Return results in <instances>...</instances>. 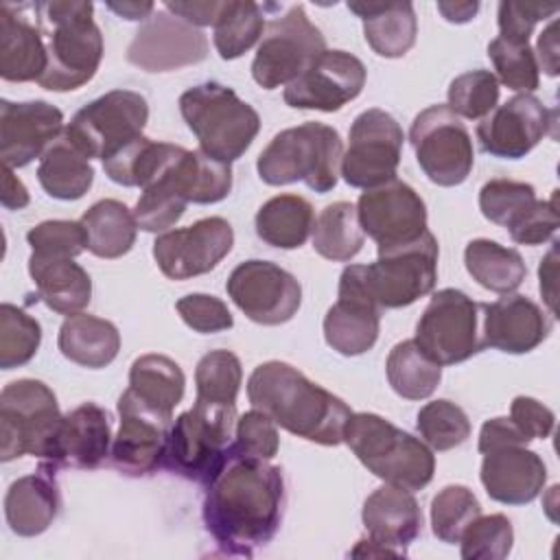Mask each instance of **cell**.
<instances>
[{
    "mask_svg": "<svg viewBox=\"0 0 560 560\" xmlns=\"http://www.w3.org/2000/svg\"><path fill=\"white\" fill-rule=\"evenodd\" d=\"M284 479L267 459L230 457L206 486L203 525L228 556L249 558L280 529Z\"/></svg>",
    "mask_w": 560,
    "mask_h": 560,
    "instance_id": "obj_1",
    "label": "cell"
},
{
    "mask_svg": "<svg viewBox=\"0 0 560 560\" xmlns=\"http://www.w3.org/2000/svg\"><path fill=\"white\" fill-rule=\"evenodd\" d=\"M247 398L278 427L315 444L337 446L352 416L350 407L332 392L308 381L284 361H267L247 378Z\"/></svg>",
    "mask_w": 560,
    "mask_h": 560,
    "instance_id": "obj_2",
    "label": "cell"
},
{
    "mask_svg": "<svg viewBox=\"0 0 560 560\" xmlns=\"http://www.w3.org/2000/svg\"><path fill=\"white\" fill-rule=\"evenodd\" d=\"M92 2H37L35 15L48 50V68L37 81L44 90L68 92L85 85L103 59V35Z\"/></svg>",
    "mask_w": 560,
    "mask_h": 560,
    "instance_id": "obj_3",
    "label": "cell"
},
{
    "mask_svg": "<svg viewBox=\"0 0 560 560\" xmlns=\"http://www.w3.org/2000/svg\"><path fill=\"white\" fill-rule=\"evenodd\" d=\"M343 442L385 483L413 492L433 479L435 457L431 448L378 413H352L343 429Z\"/></svg>",
    "mask_w": 560,
    "mask_h": 560,
    "instance_id": "obj_4",
    "label": "cell"
},
{
    "mask_svg": "<svg viewBox=\"0 0 560 560\" xmlns=\"http://www.w3.org/2000/svg\"><path fill=\"white\" fill-rule=\"evenodd\" d=\"M343 144L339 131L324 122L284 129L260 151L256 171L269 186L304 182L315 192H328L341 175Z\"/></svg>",
    "mask_w": 560,
    "mask_h": 560,
    "instance_id": "obj_5",
    "label": "cell"
},
{
    "mask_svg": "<svg viewBox=\"0 0 560 560\" xmlns=\"http://www.w3.org/2000/svg\"><path fill=\"white\" fill-rule=\"evenodd\" d=\"M236 405H217L195 398L168 431L162 466L175 475L208 486L230 462Z\"/></svg>",
    "mask_w": 560,
    "mask_h": 560,
    "instance_id": "obj_6",
    "label": "cell"
},
{
    "mask_svg": "<svg viewBox=\"0 0 560 560\" xmlns=\"http://www.w3.org/2000/svg\"><path fill=\"white\" fill-rule=\"evenodd\" d=\"M179 112L199 149L214 160H238L260 131L258 112L217 81L199 83L179 96Z\"/></svg>",
    "mask_w": 560,
    "mask_h": 560,
    "instance_id": "obj_7",
    "label": "cell"
},
{
    "mask_svg": "<svg viewBox=\"0 0 560 560\" xmlns=\"http://www.w3.org/2000/svg\"><path fill=\"white\" fill-rule=\"evenodd\" d=\"M63 416L52 389L35 378H18L0 394V459L22 455L50 462Z\"/></svg>",
    "mask_w": 560,
    "mask_h": 560,
    "instance_id": "obj_8",
    "label": "cell"
},
{
    "mask_svg": "<svg viewBox=\"0 0 560 560\" xmlns=\"http://www.w3.org/2000/svg\"><path fill=\"white\" fill-rule=\"evenodd\" d=\"M438 280V241L424 230L416 241L378 247V258L363 265V282L378 308H402L433 291Z\"/></svg>",
    "mask_w": 560,
    "mask_h": 560,
    "instance_id": "obj_9",
    "label": "cell"
},
{
    "mask_svg": "<svg viewBox=\"0 0 560 560\" xmlns=\"http://www.w3.org/2000/svg\"><path fill=\"white\" fill-rule=\"evenodd\" d=\"M149 120L147 98L133 90H112L81 107L63 133L88 158L101 162L142 136Z\"/></svg>",
    "mask_w": 560,
    "mask_h": 560,
    "instance_id": "obj_10",
    "label": "cell"
},
{
    "mask_svg": "<svg viewBox=\"0 0 560 560\" xmlns=\"http://www.w3.org/2000/svg\"><path fill=\"white\" fill-rule=\"evenodd\" d=\"M324 50L322 31L308 20L302 4H293L282 18L267 24L252 61V77L262 90L289 85Z\"/></svg>",
    "mask_w": 560,
    "mask_h": 560,
    "instance_id": "obj_11",
    "label": "cell"
},
{
    "mask_svg": "<svg viewBox=\"0 0 560 560\" xmlns=\"http://www.w3.org/2000/svg\"><path fill=\"white\" fill-rule=\"evenodd\" d=\"M479 304L459 289L433 293L416 324V343L440 365H455L481 352Z\"/></svg>",
    "mask_w": 560,
    "mask_h": 560,
    "instance_id": "obj_12",
    "label": "cell"
},
{
    "mask_svg": "<svg viewBox=\"0 0 560 560\" xmlns=\"http://www.w3.org/2000/svg\"><path fill=\"white\" fill-rule=\"evenodd\" d=\"M409 142L420 168L438 186H457L472 171L475 151L470 133L448 105L422 109L411 122Z\"/></svg>",
    "mask_w": 560,
    "mask_h": 560,
    "instance_id": "obj_13",
    "label": "cell"
},
{
    "mask_svg": "<svg viewBox=\"0 0 560 560\" xmlns=\"http://www.w3.org/2000/svg\"><path fill=\"white\" fill-rule=\"evenodd\" d=\"M341 177L352 188H376L396 179L405 133L396 118L378 107L361 112L348 133Z\"/></svg>",
    "mask_w": 560,
    "mask_h": 560,
    "instance_id": "obj_14",
    "label": "cell"
},
{
    "mask_svg": "<svg viewBox=\"0 0 560 560\" xmlns=\"http://www.w3.org/2000/svg\"><path fill=\"white\" fill-rule=\"evenodd\" d=\"M230 300L256 324L278 326L289 322L302 304V287L280 265L245 260L228 278Z\"/></svg>",
    "mask_w": 560,
    "mask_h": 560,
    "instance_id": "obj_15",
    "label": "cell"
},
{
    "mask_svg": "<svg viewBox=\"0 0 560 560\" xmlns=\"http://www.w3.org/2000/svg\"><path fill=\"white\" fill-rule=\"evenodd\" d=\"M234 230L223 217H206L188 228L168 230L153 243V258L171 280L212 271L232 249Z\"/></svg>",
    "mask_w": 560,
    "mask_h": 560,
    "instance_id": "obj_16",
    "label": "cell"
},
{
    "mask_svg": "<svg viewBox=\"0 0 560 560\" xmlns=\"http://www.w3.org/2000/svg\"><path fill=\"white\" fill-rule=\"evenodd\" d=\"M120 427L112 446L114 466L129 475H151L162 466L173 416L140 400L129 387L118 398Z\"/></svg>",
    "mask_w": 560,
    "mask_h": 560,
    "instance_id": "obj_17",
    "label": "cell"
},
{
    "mask_svg": "<svg viewBox=\"0 0 560 560\" xmlns=\"http://www.w3.org/2000/svg\"><path fill=\"white\" fill-rule=\"evenodd\" d=\"M357 214L363 234L378 247L411 243L427 230L424 201L400 179L368 188L357 201Z\"/></svg>",
    "mask_w": 560,
    "mask_h": 560,
    "instance_id": "obj_18",
    "label": "cell"
},
{
    "mask_svg": "<svg viewBox=\"0 0 560 560\" xmlns=\"http://www.w3.org/2000/svg\"><path fill=\"white\" fill-rule=\"evenodd\" d=\"M363 61L346 50H324L284 88V103L295 109L337 112L354 101L365 85Z\"/></svg>",
    "mask_w": 560,
    "mask_h": 560,
    "instance_id": "obj_19",
    "label": "cell"
},
{
    "mask_svg": "<svg viewBox=\"0 0 560 560\" xmlns=\"http://www.w3.org/2000/svg\"><path fill=\"white\" fill-rule=\"evenodd\" d=\"M378 328L381 308L365 289L363 265H348L339 276L337 302L324 317V339L335 352L357 357L376 343Z\"/></svg>",
    "mask_w": 560,
    "mask_h": 560,
    "instance_id": "obj_20",
    "label": "cell"
},
{
    "mask_svg": "<svg viewBox=\"0 0 560 560\" xmlns=\"http://www.w3.org/2000/svg\"><path fill=\"white\" fill-rule=\"evenodd\" d=\"M208 57L206 35L182 18L158 11L136 31L127 59L147 72H168Z\"/></svg>",
    "mask_w": 560,
    "mask_h": 560,
    "instance_id": "obj_21",
    "label": "cell"
},
{
    "mask_svg": "<svg viewBox=\"0 0 560 560\" xmlns=\"http://www.w3.org/2000/svg\"><path fill=\"white\" fill-rule=\"evenodd\" d=\"M553 112L534 94H516L477 125L481 149L501 160L525 158L551 129Z\"/></svg>",
    "mask_w": 560,
    "mask_h": 560,
    "instance_id": "obj_22",
    "label": "cell"
},
{
    "mask_svg": "<svg viewBox=\"0 0 560 560\" xmlns=\"http://www.w3.org/2000/svg\"><path fill=\"white\" fill-rule=\"evenodd\" d=\"M63 114L46 101H0V158L4 166L22 168L63 133Z\"/></svg>",
    "mask_w": 560,
    "mask_h": 560,
    "instance_id": "obj_23",
    "label": "cell"
},
{
    "mask_svg": "<svg viewBox=\"0 0 560 560\" xmlns=\"http://www.w3.org/2000/svg\"><path fill=\"white\" fill-rule=\"evenodd\" d=\"M372 542L383 556H405L422 529V512L411 490L385 483L363 503L361 512Z\"/></svg>",
    "mask_w": 560,
    "mask_h": 560,
    "instance_id": "obj_24",
    "label": "cell"
},
{
    "mask_svg": "<svg viewBox=\"0 0 560 560\" xmlns=\"http://www.w3.org/2000/svg\"><path fill=\"white\" fill-rule=\"evenodd\" d=\"M481 311L483 346L508 354H525L551 332L549 317L527 295L505 293L492 304H481Z\"/></svg>",
    "mask_w": 560,
    "mask_h": 560,
    "instance_id": "obj_25",
    "label": "cell"
},
{
    "mask_svg": "<svg viewBox=\"0 0 560 560\" xmlns=\"http://www.w3.org/2000/svg\"><path fill=\"white\" fill-rule=\"evenodd\" d=\"M481 483L490 499L505 505L532 503L547 481V466L523 444H508L483 453Z\"/></svg>",
    "mask_w": 560,
    "mask_h": 560,
    "instance_id": "obj_26",
    "label": "cell"
},
{
    "mask_svg": "<svg viewBox=\"0 0 560 560\" xmlns=\"http://www.w3.org/2000/svg\"><path fill=\"white\" fill-rule=\"evenodd\" d=\"M109 416L96 402H83L63 416L50 462L52 470L63 466L92 470L109 455Z\"/></svg>",
    "mask_w": 560,
    "mask_h": 560,
    "instance_id": "obj_27",
    "label": "cell"
},
{
    "mask_svg": "<svg viewBox=\"0 0 560 560\" xmlns=\"http://www.w3.org/2000/svg\"><path fill=\"white\" fill-rule=\"evenodd\" d=\"M26 11L28 4L0 7V77L11 83L39 81L48 68L39 22H31Z\"/></svg>",
    "mask_w": 560,
    "mask_h": 560,
    "instance_id": "obj_28",
    "label": "cell"
},
{
    "mask_svg": "<svg viewBox=\"0 0 560 560\" xmlns=\"http://www.w3.org/2000/svg\"><path fill=\"white\" fill-rule=\"evenodd\" d=\"M50 466L39 464V470L15 479L4 494V516L13 534L39 536L57 518L61 499Z\"/></svg>",
    "mask_w": 560,
    "mask_h": 560,
    "instance_id": "obj_29",
    "label": "cell"
},
{
    "mask_svg": "<svg viewBox=\"0 0 560 560\" xmlns=\"http://www.w3.org/2000/svg\"><path fill=\"white\" fill-rule=\"evenodd\" d=\"M348 9L363 20V37L376 55L396 59L416 44L418 20L411 2L357 0L348 2Z\"/></svg>",
    "mask_w": 560,
    "mask_h": 560,
    "instance_id": "obj_30",
    "label": "cell"
},
{
    "mask_svg": "<svg viewBox=\"0 0 560 560\" xmlns=\"http://www.w3.org/2000/svg\"><path fill=\"white\" fill-rule=\"evenodd\" d=\"M28 273L35 282L37 298L59 315L81 313L92 298L90 273L66 256L31 254Z\"/></svg>",
    "mask_w": 560,
    "mask_h": 560,
    "instance_id": "obj_31",
    "label": "cell"
},
{
    "mask_svg": "<svg viewBox=\"0 0 560 560\" xmlns=\"http://www.w3.org/2000/svg\"><path fill=\"white\" fill-rule=\"evenodd\" d=\"M57 346L68 361L90 370H101L116 359L120 350V332L107 319L77 313L63 319Z\"/></svg>",
    "mask_w": 560,
    "mask_h": 560,
    "instance_id": "obj_32",
    "label": "cell"
},
{
    "mask_svg": "<svg viewBox=\"0 0 560 560\" xmlns=\"http://www.w3.org/2000/svg\"><path fill=\"white\" fill-rule=\"evenodd\" d=\"M37 179L50 197L74 201L90 190L94 168L90 160L72 144V140L61 133L39 158Z\"/></svg>",
    "mask_w": 560,
    "mask_h": 560,
    "instance_id": "obj_33",
    "label": "cell"
},
{
    "mask_svg": "<svg viewBox=\"0 0 560 560\" xmlns=\"http://www.w3.org/2000/svg\"><path fill=\"white\" fill-rule=\"evenodd\" d=\"M85 249L98 258H120L136 243L138 223L133 212L118 199H101L81 217Z\"/></svg>",
    "mask_w": 560,
    "mask_h": 560,
    "instance_id": "obj_34",
    "label": "cell"
},
{
    "mask_svg": "<svg viewBox=\"0 0 560 560\" xmlns=\"http://www.w3.org/2000/svg\"><path fill=\"white\" fill-rule=\"evenodd\" d=\"M256 234L271 247L295 249L315 228L313 206L300 195H278L265 201L254 219Z\"/></svg>",
    "mask_w": 560,
    "mask_h": 560,
    "instance_id": "obj_35",
    "label": "cell"
},
{
    "mask_svg": "<svg viewBox=\"0 0 560 560\" xmlns=\"http://www.w3.org/2000/svg\"><path fill=\"white\" fill-rule=\"evenodd\" d=\"M466 271L477 284L494 293H512L527 276L521 254L490 238H475L464 249Z\"/></svg>",
    "mask_w": 560,
    "mask_h": 560,
    "instance_id": "obj_36",
    "label": "cell"
},
{
    "mask_svg": "<svg viewBox=\"0 0 560 560\" xmlns=\"http://www.w3.org/2000/svg\"><path fill=\"white\" fill-rule=\"evenodd\" d=\"M184 387L182 368L164 354H142L131 363L129 389L158 411L173 416V409L182 402Z\"/></svg>",
    "mask_w": 560,
    "mask_h": 560,
    "instance_id": "obj_37",
    "label": "cell"
},
{
    "mask_svg": "<svg viewBox=\"0 0 560 560\" xmlns=\"http://www.w3.org/2000/svg\"><path fill=\"white\" fill-rule=\"evenodd\" d=\"M179 144L171 142H153L144 136L131 140L114 155L103 160L105 175L120 186H140L151 184L175 158Z\"/></svg>",
    "mask_w": 560,
    "mask_h": 560,
    "instance_id": "obj_38",
    "label": "cell"
},
{
    "mask_svg": "<svg viewBox=\"0 0 560 560\" xmlns=\"http://www.w3.org/2000/svg\"><path fill=\"white\" fill-rule=\"evenodd\" d=\"M385 372L392 389L407 400L429 398L442 378V365L413 339H405L389 350Z\"/></svg>",
    "mask_w": 560,
    "mask_h": 560,
    "instance_id": "obj_39",
    "label": "cell"
},
{
    "mask_svg": "<svg viewBox=\"0 0 560 560\" xmlns=\"http://www.w3.org/2000/svg\"><path fill=\"white\" fill-rule=\"evenodd\" d=\"M182 151H184V147H179V151L168 162V166L151 184H147L142 188V195L136 201L133 217H136L138 228L144 232H164V230L173 228L182 219V214L188 206V201L175 179V164H177Z\"/></svg>",
    "mask_w": 560,
    "mask_h": 560,
    "instance_id": "obj_40",
    "label": "cell"
},
{
    "mask_svg": "<svg viewBox=\"0 0 560 560\" xmlns=\"http://www.w3.org/2000/svg\"><path fill=\"white\" fill-rule=\"evenodd\" d=\"M363 230L359 223L357 206L335 201L326 206L313 228V249L326 260L346 262L363 247Z\"/></svg>",
    "mask_w": 560,
    "mask_h": 560,
    "instance_id": "obj_41",
    "label": "cell"
},
{
    "mask_svg": "<svg viewBox=\"0 0 560 560\" xmlns=\"http://www.w3.org/2000/svg\"><path fill=\"white\" fill-rule=\"evenodd\" d=\"M175 179L188 203H217L232 190V166L201 149H184L175 164Z\"/></svg>",
    "mask_w": 560,
    "mask_h": 560,
    "instance_id": "obj_42",
    "label": "cell"
},
{
    "mask_svg": "<svg viewBox=\"0 0 560 560\" xmlns=\"http://www.w3.org/2000/svg\"><path fill=\"white\" fill-rule=\"evenodd\" d=\"M212 28L214 48L221 59H236L262 37L265 11L256 2L228 0L223 2Z\"/></svg>",
    "mask_w": 560,
    "mask_h": 560,
    "instance_id": "obj_43",
    "label": "cell"
},
{
    "mask_svg": "<svg viewBox=\"0 0 560 560\" xmlns=\"http://www.w3.org/2000/svg\"><path fill=\"white\" fill-rule=\"evenodd\" d=\"M243 383V368L234 352L210 350L195 368L197 400L217 405H236V396Z\"/></svg>",
    "mask_w": 560,
    "mask_h": 560,
    "instance_id": "obj_44",
    "label": "cell"
},
{
    "mask_svg": "<svg viewBox=\"0 0 560 560\" xmlns=\"http://www.w3.org/2000/svg\"><path fill=\"white\" fill-rule=\"evenodd\" d=\"M418 433L433 451H451L470 438V420L466 411L446 400H431L418 411Z\"/></svg>",
    "mask_w": 560,
    "mask_h": 560,
    "instance_id": "obj_45",
    "label": "cell"
},
{
    "mask_svg": "<svg viewBox=\"0 0 560 560\" xmlns=\"http://www.w3.org/2000/svg\"><path fill=\"white\" fill-rule=\"evenodd\" d=\"M42 341V326L22 308L4 302L0 306V368L13 370L28 363Z\"/></svg>",
    "mask_w": 560,
    "mask_h": 560,
    "instance_id": "obj_46",
    "label": "cell"
},
{
    "mask_svg": "<svg viewBox=\"0 0 560 560\" xmlns=\"http://www.w3.org/2000/svg\"><path fill=\"white\" fill-rule=\"evenodd\" d=\"M479 514L481 505L470 488L446 486L431 501V529L442 542L455 545Z\"/></svg>",
    "mask_w": 560,
    "mask_h": 560,
    "instance_id": "obj_47",
    "label": "cell"
},
{
    "mask_svg": "<svg viewBox=\"0 0 560 560\" xmlns=\"http://www.w3.org/2000/svg\"><path fill=\"white\" fill-rule=\"evenodd\" d=\"M446 96L455 116L479 120L497 107L499 81L490 70H470L451 81Z\"/></svg>",
    "mask_w": 560,
    "mask_h": 560,
    "instance_id": "obj_48",
    "label": "cell"
},
{
    "mask_svg": "<svg viewBox=\"0 0 560 560\" xmlns=\"http://www.w3.org/2000/svg\"><path fill=\"white\" fill-rule=\"evenodd\" d=\"M488 57L497 70V81H501L510 90L529 94L538 88V63L529 44H516L503 37H494L488 44Z\"/></svg>",
    "mask_w": 560,
    "mask_h": 560,
    "instance_id": "obj_49",
    "label": "cell"
},
{
    "mask_svg": "<svg viewBox=\"0 0 560 560\" xmlns=\"http://www.w3.org/2000/svg\"><path fill=\"white\" fill-rule=\"evenodd\" d=\"M512 542L514 529L505 514H479L459 538L466 560H503L512 551Z\"/></svg>",
    "mask_w": 560,
    "mask_h": 560,
    "instance_id": "obj_50",
    "label": "cell"
},
{
    "mask_svg": "<svg viewBox=\"0 0 560 560\" xmlns=\"http://www.w3.org/2000/svg\"><path fill=\"white\" fill-rule=\"evenodd\" d=\"M534 203H536L534 186L516 179L497 177L486 182L479 190L481 214L488 221L503 228L514 223Z\"/></svg>",
    "mask_w": 560,
    "mask_h": 560,
    "instance_id": "obj_51",
    "label": "cell"
},
{
    "mask_svg": "<svg viewBox=\"0 0 560 560\" xmlns=\"http://www.w3.org/2000/svg\"><path fill=\"white\" fill-rule=\"evenodd\" d=\"M280 448L278 424L260 409L245 411L236 420V431L230 448V457L271 459Z\"/></svg>",
    "mask_w": 560,
    "mask_h": 560,
    "instance_id": "obj_52",
    "label": "cell"
},
{
    "mask_svg": "<svg viewBox=\"0 0 560 560\" xmlns=\"http://www.w3.org/2000/svg\"><path fill=\"white\" fill-rule=\"evenodd\" d=\"M26 241L31 254L77 258L85 249V232L79 221H42L28 230Z\"/></svg>",
    "mask_w": 560,
    "mask_h": 560,
    "instance_id": "obj_53",
    "label": "cell"
},
{
    "mask_svg": "<svg viewBox=\"0 0 560 560\" xmlns=\"http://www.w3.org/2000/svg\"><path fill=\"white\" fill-rule=\"evenodd\" d=\"M175 308L184 319V324L195 332L210 335V332H221L234 326V317L228 304L208 293H188L177 300Z\"/></svg>",
    "mask_w": 560,
    "mask_h": 560,
    "instance_id": "obj_54",
    "label": "cell"
},
{
    "mask_svg": "<svg viewBox=\"0 0 560 560\" xmlns=\"http://www.w3.org/2000/svg\"><path fill=\"white\" fill-rule=\"evenodd\" d=\"M558 4L556 2H516V0H503L499 4V37L516 44H529V35L534 26L540 20H547L556 15Z\"/></svg>",
    "mask_w": 560,
    "mask_h": 560,
    "instance_id": "obj_55",
    "label": "cell"
},
{
    "mask_svg": "<svg viewBox=\"0 0 560 560\" xmlns=\"http://www.w3.org/2000/svg\"><path fill=\"white\" fill-rule=\"evenodd\" d=\"M560 225L556 195L549 201L536 199L514 223L508 225V232L514 243L518 245H540L549 241Z\"/></svg>",
    "mask_w": 560,
    "mask_h": 560,
    "instance_id": "obj_56",
    "label": "cell"
},
{
    "mask_svg": "<svg viewBox=\"0 0 560 560\" xmlns=\"http://www.w3.org/2000/svg\"><path fill=\"white\" fill-rule=\"evenodd\" d=\"M510 420L518 427V431L532 440H545L551 435L556 416L549 407L538 402L532 396H516L510 405Z\"/></svg>",
    "mask_w": 560,
    "mask_h": 560,
    "instance_id": "obj_57",
    "label": "cell"
},
{
    "mask_svg": "<svg viewBox=\"0 0 560 560\" xmlns=\"http://www.w3.org/2000/svg\"><path fill=\"white\" fill-rule=\"evenodd\" d=\"M508 444H523L527 446L529 440L518 431V427L510 418H492L486 420L479 431V453H488L499 446Z\"/></svg>",
    "mask_w": 560,
    "mask_h": 560,
    "instance_id": "obj_58",
    "label": "cell"
},
{
    "mask_svg": "<svg viewBox=\"0 0 560 560\" xmlns=\"http://www.w3.org/2000/svg\"><path fill=\"white\" fill-rule=\"evenodd\" d=\"M166 11L182 18L192 26H214L223 2L217 0H192V2H164Z\"/></svg>",
    "mask_w": 560,
    "mask_h": 560,
    "instance_id": "obj_59",
    "label": "cell"
},
{
    "mask_svg": "<svg viewBox=\"0 0 560 560\" xmlns=\"http://www.w3.org/2000/svg\"><path fill=\"white\" fill-rule=\"evenodd\" d=\"M556 31H558V24L551 22L538 37V46L534 52H538V70L542 68L549 77H556L558 74V37H556Z\"/></svg>",
    "mask_w": 560,
    "mask_h": 560,
    "instance_id": "obj_60",
    "label": "cell"
},
{
    "mask_svg": "<svg viewBox=\"0 0 560 560\" xmlns=\"http://www.w3.org/2000/svg\"><path fill=\"white\" fill-rule=\"evenodd\" d=\"M28 190L22 184V179L18 175H13L11 166L2 164V192H0V201L7 210H22L28 206Z\"/></svg>",
    "mask_w": 560,
    "mask_h": 560,
    "instance_id": "obj_61",
    "label": "cell"
},
{
    "mask_svg": "<svg viewBox=\"0 0 560 560\" xmlns=\"http://www.w3.org/2000/svg\"><path fill=\"white\" fill-rule=\"evenodd\" d=\"M556 245H551V249L547 252V256L540 260V267H538V278H540V293L549 306V311L556 315Z\"/></svg>",
    "mask_w": 560,
    "mask_h": 560,
    "instance_id": "obj_62",
    "label": "cell"
},
{
    "mask_svg": "<svg viewBox=\"0 0 560 560\" xmlns=\"http://www.w3.org/2000/svg\"><path fill=\"white\" fill-rule=\"evenodd\" d=\"M438 11L446 22L464 24L477 15L479 2H438Z\"/></svg>",
    "mask_w": 560,
    "mask_h": 560,
    "instance_id": "obj_63",
    "label": "cell"
},
{
    "mask_svg": "<svg viewBox=\"0 0 560 560\" xmlns=\"http://www.w3.org/2000/svg\"><path fill=\"white\" fill-rule=\"evenodd\" d=\"M107 7L125 20H149L153 15V2H107Z\"/></svg>",
    "mask_w": 560,
    "mask_h": 560,
    "instance_id": "obj_64",
    "label": "cell"
}]
</instances>
